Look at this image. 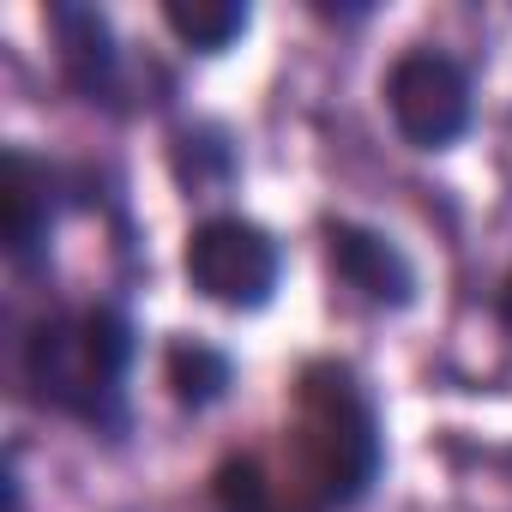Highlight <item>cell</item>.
<instances>
[{
	"mask_svg": "<svg viewBox=\"0 0 512 512\" xmlns=\"http://www.w3.org/2000/svg\"><path fill=\"white\" fill-rule=\"evenodd\" d=\"M139 362L145 320L133 290L49 296L13 320V398L103 452H127L139 434Z\"/></svg>",
	"mask_w": 512,
	"mask_h": 512,
	"instance_id": "cell-1",
	"label": "cell"
},
{
	"mask_svg": "<svg viewBox=\"0 0 512 512\" xmlns=\"http://www.w3.org/2000/svg\"><path fill=\"white\" fill-rule=\"evenodd\" d=\"M205 500L211 512H284L278 506V482H272V464L247 446H229L211 476H205Z\"/></svg>",
	"mask_w": 512,
	"mask_h": 512,
	"instance_id": "cell-11",
	"label": "cell"
},
{
	"mask_svg": "<svg viewBox=\"0 0 512 512\" xmlns=\"http://www.w3.org/2000/svg\"><path fill=\"white\" fill-rule=\"evenodd\" d=\"M163 169H169V181H175L181 199H193L199 211H217L241 187L247 151H241V133L223 115L175 109L169 115V133H163Z\"/></svg>",
	"mask_w": 512,
	"mask_h": 512,
	"instance_id": "cell-8",
	"label": "cell"
},
{
	"mask_svg": "<svg viewBox=\"0 0 512 512\" xmlns=\"http://www.w3.org/2000/svg\"><path fill=\"white\" fill-rule=\"evenodd\" d=\"M43 37L55 55V85L73 109L133 127L145 115H175V73L139 61V49L121 37L115 13L97 0H49Z\"/></svg>",
	"mask_w": 512,
	"mask_h": 512,
	"instance_id": "cell-4",
	"label": "cell"
},
{
	"mask_svg": "<svg viewBox=\"0 0 512 512\" xmlns=\"http://www.w3.org/2000/svg\"><path fill=\"white\" fill-rule=\"evenodd\" d=\"M157 374H163V392L169 404L187 416V422H205L217 416L235 386H241V356L211 338V332H169L163 350H157Z\"/></svg>",
	"mask_w": 512,
	"mask_h": 512,
	"instance_id": "cell-9",
	"label": "cell"
},
{
	"mask_svg": "<svg viewBox=\"0 0 512 512\" xmlns=\"http://www.w3.org/2000/svg\"><path fill=\"white\" fill-rule=\"evenodd\" d=\"M7 512H31V506H25V476H19V458H13V470H7Z\"/></svg>",
	"mask_w": 512,
	"mask_h": 512,
	"instance_id": "cell-14",
	"label": "cell"
},
{
	"mask_svg": "<svg viewBox=\"0 0 512 512\" xmlns=\"http://www.w3.org/2000/svg\"><path fill=\"white\" fill-rule=\"evenodd\" d=\"M284 446L290 470L272 476L284 512H368L392 470L386 404L368 368L350 356H308L290 380Z\"/></svg>",
	"mask_w": 512,
	"mask_h": 512,
	"instance_id": "cell-2",
	"label": "cell"
},
{
	"mask_svg": "<svg viewBox=\"0 0 512 512\" xmlns=\"http://www.w3.org/2000/svg\"><path fill=\"white\" fill-rule=\"evenodd\" d=\"M260 7L253 0H157V25L187 61H223L247 43Z\"/></svg>",
	"mask_w": 512,
	"mask_h": 512,
	"instance_id": "cell-10",
	"label": "cell"
},
{
	"mask_svg": "<svg viewBox=\"0 0 512 512\" xmlns=\"http://www.w3.org/2000/svg\"><path fill=\"white\" fill-rule=\"evenodd\" d=\"M284 278H290V247L266 217H253L241 205L193 211L181 235V284L193 302L235 320H260L278 308Z\"/></svg>",
	"mask_w": 512,
	"mask_h": 512,
	"instance_id": "cell-5",
	"label": "cell"
},
{
	"mask_svg": "<svg viewBox=\"0 0 512 512\" xmlns=\"http://www.w3.org/2000/svg\"><path fill=\"white\" fill-rule=\"evenodd\" d=\"M308 13H314V19H326V25H368V19H380L374 0H362V7H326V0H314Z\"/></svg>",
	"mask_w": 512,
	"mask_h": 512,
	"instance_id": "cell-13",
	"label": "cell"
},
{
	"mask_svg": "<svg viewBox=\"0 0 512 512\" xmlns=\"http://www.w3.org/2000/svg\"><path fill=\"white\" fill-rule=\"evenodd\" d=\"M103 211L109 217L133 211L127 181L109 163L7 139V151H0V253H7V272L19 290L55 284L61 229L73 217H103Z\"/></svg>",
	"mask_w": 512,
	"mask_h": 512,
	"instance_id": "cell-3",
	"label": "cell"
},
{
	"mask_svg": "<svg viewBox=\"0 0 512 512\" xmlns=\"http://www.w3.org/2000/svg\"><path fill=\"white\" fill-rule=\"evenodd\" d=\"M380 115L410 157H446L476 133V67L440 37H410L380 67Z\"/></svg>",
	"mask_w": 512,
	"mask_h": 512,
	"instance_id": "cell-6",
	"label": "cell"
},
{
	"mask_svg": "<svg viewBox=\"0 0 512 512\" xmlns=\"http://www.w3.org/2000/svg\"><path fill=\"white\" fill-rule=\"evenodd\" d=\"M488 320H494V332L512 344V260L500 266V278H494V290H488Z\"/></svg>",
	"mask_w": 512,
	"mask_h": 512,
	"instance_id": "cell-12",
	"label": "cell"
},
{
	"mask_svg": "<svg viewBox=\"0 0 512 512\" xmlns=\"http://www.w3.org/2000/svg\"><path fill=\"white\" fill-rule=\"evenodd\" d=\"M314 241H320V266L326 284L374 320H404L422 308L428 284H422V260L410 253L404 235H392L374 217L356 211H320L314 217Z\"/></svg>",
	"mask_w": 512,
	"mask_h": 512,
	"instance_id": "cell-7",
	"label": "cell"
}]
</instances>
